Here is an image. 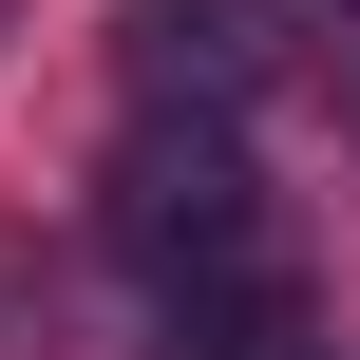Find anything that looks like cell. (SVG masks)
Returning a JSON list of instances; mask_svg holds the SVG:
<instances>
[{
    "label": "cell",
    "instance_id": "obj_1",
    "mask_svg": "<svg viewBox=\"0 0 360 360\" xmlns=\"http://www.w3.org/2000/svg\"><path fill=\"white\" fill-rule=\"evenodd\" d=\"M95 228H114V266H133L152 304H171V285H228V266L285 247L266 171L228 152V114H133V152L95 171Z\"/></svg>",
    "mask_w": 360,
    "mask_h": 360
},
{
    "label": "cell",
    "instance_id": "obj_2",
    "mask_svg": "<svg viewBox=\"0 0 360 360\" xmlns=\"http://www.w3.org/2000/svg\"><path fill=\"white\" fill-rule=\"evenodd\" d=\"M285 0H133L114 19V76H133V114H247V95H285Z\"/></svg>",
    "mask_w": 360,
    "mask_h": 360
},
{
    "label": "cell",
    "instance_id": "obj_3",
    "mask_svg": "<svg viewBox=\"0 0 360 360\" xmlns=\"http://www.w3.org/2000/svg\"><path fill=\"white\" fill-rule=\"evenodd\" d=\"M171 360H304V266H228V285H171Z\"/></svg>",
    "mask_w": 360,
    "mask_h": 360
},
{
    "label": "cell",
    "instance_id": "obj_4",
    "mask_svg": "<svg viewBox=\"0 0 360 360\" xmlns=\"http://www.w3.org/2000/svg\"><path fill=\"white\" fill-rule=\"evenodd\" d=\"M0 19H19V0H0Z\"/></svg>",
    "mask_w": 360,
    "mask_h": 360
},
{
    "label": "cell",
    "instance_id": "obj_5",
    "mask_svg": "<svg viewBox=\"0 0 360 360\" xmlns=\"http://www.w3.org/2000/svg\"><path fill=\"white\" fill-rule=\"evenodd\" d=\"M342 19H360V0H342Z\"/></svg>",
    "mask_w": 360,
    "mask_h": 360
}]
</instances>
